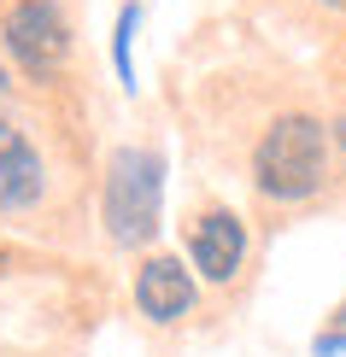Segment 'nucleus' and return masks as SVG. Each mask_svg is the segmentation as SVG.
<instances>
[{"label":"nucleus","mask_w":346,"mask_h":357,"mask_svg":"<svg viewBox=\"0 0 346 357\" xmlns=\"http://www.w3.org/2000/svg\"><path fill=\"white\" fill-rule=\"evenodd\" d=\"M323 153L329 135L317 117H276L252 153V176L270 199H305L323 188Z\"/></svg>","instance_id":"nucleus-1"},{"label":"nucleus","mask_w":346,"mask_h":357,"mask_svg":"<svg viewBox=\"0 0 346 357\" xmlns=\"http://www.w3.org/2000/svg\"><path fill=\"white\" fill-rule=\"evenodd\" d=\"M159 199H164V158L147 146H124L112 153L106 170V229L117 246H141L159 234Z\"/></svg>","instance_id":"nucleus-2"},{"label":"nucleus","mask_w":346,"mask_h":357,"mask_svg":"<svg viewBox=\"0 0 346 357\" xmlns=\"http://www.w3.org/2000/svg\"><path fill=\"white\" fill-rule=\"evenodd\" d=\"M6 47H12V59H18L29 77H41V70H53L59 59H65L71 29H65L53 0H18V6L6 12Z\"/></svg>","instance_id":"nucleus-3"},{"label":"nucleus","mask_w":346,"mask_h":357,"mask_svg":"<svg viewBox=\"0 0 346 357\" xmlns=\"http://www.w3.org/2000/svg\"><path fill=\"white\" fill-rule=\"evenodd\" d=\"M188 252L206 281H229L240 270V258H247V229H240L235 211H206L188 234Z\"/></svg>","instance_id":"nucleus-4"},{"label":"nucleus","mask_w":346,"mask_h":357,"mask_svg":"<svg viewBox=\"0 0 346 357\" xmlns=\"http://www.w3.org/2000/svg\"><path fill=\"white\" fill-rule=\"evenodd\" d=\"M135 305L147 310L153 322H176L194 305V281L176 258H147L141 275H135Z\"/></svg>","instance_id":"nucleus-5"},{"label":"nucleus","mask_w":346,"mask_h":357,"mask_svg":"<svg viewBox=\"0 0 346 357\" xmlns=\"http://www.w3.org/2000/svg\"><path fill=\"white\" fill-rule=\"evenodd\" d=\"M41 199V158L12 123H0V211H29Z\"/></svg>","instance_id":"nucleus-6"},{"label":"nucleus","mask_w":346,"mask_h":357,"mask_svg":"<svg viewBox=\"0 0 346 357\" xmlns=\"http://www.w3.org/2000/svg\"><path fill=\"white\" fill-rule=\"evenodd\" d=\"M135 24H141V6H124L117 12V36H112V59H117V77H124L135 88V70H129V36H135Z\"/></svg>","instance_id":"nucleus-7"},{"label":"nucleus","mask_w":346,"mask_h":357,"mask_svg":"<svg viewBox=\"0 0 346 357\" xmlns=\"http://www.w3.org/2000/svg\"><path fill=\"white\" fill-rule=\"evenodd\" d=\"M335 351H346V305H340V328L317 334V357H335Z\"/></svg>","instance_id":"nucleus-8"},{"label":"nucleus","mask_w":346,"mask_h":357,"mask_svg":"<svg viewBox=\"0 0 346 357\" xmlns=\"http://www.w3.org/2000/svg\"><path fill=\"white\" fill-rule=\"evenodd\" d=\"M335 135H340V146H346V117H340V123H335Z\"/></svg>","instance_id":"nucleus-9"},{"label":"nucleus","mask_w":346,"mask_h":357,"mask_svg":"<svg viewBox=\"0 0 346 357\" xmlns=\"http://www.w3.org/2000/svg\"><path fill=\"white\" fill-rule=\"evenodd\" d=\"M323 6H340V12H346V0H323Z\"/></svg>","instance_id":"nucleus-10"},{"label":"nucleus","mask_w":346,"mask_h":357,"mask_svg":"<svg viewBox=\"0 0 346 357\" xmlns=\"http://www.w3.org/2000/svg\"><path fill=\"white\" fill-rule=\"evenodd\" d=\"M0 270H6V252H0Z\"/></svg>","instance_id":"nucleus-11"},{"label":"nucleus","mask_w":346,"mask_h":357,"mask_svg":"<svg viewBox=\"0 0 346 357\" xmlns=\"http://www.w3.org/2000/svg\"><path fill=\"white\" fill-rule=\"evenodd\" d=\"M0 88H6V70H0Z\"/></svg>","instance_id":"nucleus-12"}]
</instances>
